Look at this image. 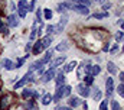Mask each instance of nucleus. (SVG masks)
I'll list each match as a JSON object with an SVG mask.
<instances>
[{
	"instance_id": "obj_35",
	"label": "nucleus",
	"mask_w": 124,
	"mask_h": 110,
	"mask_svg": "<svg viewBox=\"0 0 124 110\" xmlns=\"http://www.w3.org/2000/svg\"><path fill=\"white\" fill-rule=\"evenodd\" d=\"M111 109L113 110H121V107H120V104H118L117 101L113 100V101H111Z\"/></svg>"
},
{
	"instance_id": "obj_7",
	"label": "nucleus",
	"mask_w": 124,
	"mask_h": 110,
	"mask_svg": "<svg viewBox=\"0 0 124 110\" xmlns=\"http://www.w3.org/2000/svg\"><path fill=\"white\" fill-rule=\"evenodd\" d=\"M66 22H68V16H62L61 18V20H59V23L55 26V32L54 33H59V32H62L63 30V28H65V25H66Z\"/></svg>"
},
{
	"instance_id": "obj_22",
	"label": "nucleus",
	"mask_w": 124,
	"mask_h": 110,
	"mask_svg": "<svg viewBox=\"0 0 124 110\" xmlns=\"http://www.w3.org/2000/svg\"><path fill=\"white\" fill-rule=\"evenodd\" d=\"M0 33H3L4 36H6V35H9V28L1 22V19H0Z\"/></svg>"
},
{
	"instance_id": "obj_24",
	"label": "nucleus",
	"mask_w": 124,
	"mask_h": 110,
	"mask_svg": "<svg viewBox=\"0 0 124 110\" xmlns=\"http://www.w3.org/2000/svg\"><path fill=\"white\" fill-rule=\"evenodd\" d=\"M68 48H69V44H68L66 41H63V42H61V44H59V45L56 46V49H58V51H66Z\"/></svg>"
},
{
	"instance_id": "obj_26",
	"label": "nucleus",
	"mask_w": 124,
	"mask_h": 110,
	"mask_svg": "<svg viewBox=\"0 0 124 110\" xmlns=\"http://www.w3.org/2000/svg\"><path fill=\"white\" fill-rule=\"evenodd\" d=\"M107 16H108L107 12H104V13H94L93 15L94 19H104V18H107Z\"/></svg>"
},
{
	"instance_id": "obj_33",
	"label": "nucleus",
	"mask_w": 124,
	"mask_h": 110,
	"mask_svg": "<svg viewBox=\"0 0 124 110\" xmlns=\"http://www.w3.org/2000/svg\"><path fill=\"white\" fill-rule=\"evenodd\" d=\"M121 39H124V32L120 30V32H117V33H116V41H117V42H120Z\"/></svg>"
},
{
	"instance_id": "obj_4",
	"label": "nucleus",
	"mask_w": 124,
	"mask_h": 110,
	"mask_svg": "<svg viewBox=\"0 0 124 110\" xmlns=\"http://www.w3.org/2000/svg\"><path fill=\"white\" fill-rule=\"evenodd\" d=\"M77 91H78V94L82 96V97H88V96H90V87L85 85V84H78V85H77Z\"/></svg>"
},
{
	"instance_id": "obj_25",
	"label": "nucleus",
	"mask_w": 124,
	"mask_h": 110,
	"mask_svg": "<svg viewBox=\"0 0 124 110\" xmlns=\"http://www.w3.org/2000/svg\"><path fill=\"white\" fill-rule=\"evenodd\" d=\"M52 54H54V51H52V49H49V51L46 52V55H45V56H43V58L40 59V61H42V64H45V62H48V61H49V59L52 58Z\"/></svg>"
},
{
	"instance_id": "obj_37",
	"label": "nucleus",
	"mask_w": 124,
	"mask_h": 110,
	"mask_svg": "<svg viewBox=\"0 0 124 110\" xmlns=\"http://www.w3.org/2000/svg\"><path fill=\"white\" fill-rule=\"evenodd\" d=\"M94 100L97 101V100H101V91H98V88L95 90V93H94Z\"/></svg>"
},
{
	"instance_id": "obj_1",
	"label": "nucleus",
	"mask_w": 124,
	"mask_h": 110,
	"mask_svg": "<svg viewBox=\"0 0 124 110\" xmlns=\"http://www.w3.org/2000/svg\"><path fill=\"white\" fill-rule=\"evenodd\" d=\"M28 1L26 0H19V3H17V6H16V10H17V16L19 18H25L26 16V13H28Z\"/></svg>"
},
{
	"instance_id": "obj_45",
	"label": "nucleus",
	"mask_w": 124,
	"mask_h": 110,
	"mask_svg": "<svg viewBox=\"0 0 124 110\" xmlns=\"http://www.w3.org/2000/svg\"><path fill=\"white\" fill-rule=\"evenodd\" d=\"M120 81L121 84H124V73H120Z\"/></svg>"
},
{
	"instance_id": "obj_19",
	"label": "nucleus",
	"mask_w": 124,
	"mask_h": 110,
	"mask_svg": "<svg viewBox=\"0 0 124 110\" xmlns=\"http://www.w3.org/2000/svg\"><path fill=\"white\" fill-rule=\"evenodd\" d=\"M75 67H77V62H75V61H72V62H69V64L63 68V73H71V71H74V70H75Z\"/></svg>"
},
{
	"instance_id": "obj_18",
	"label": "nucleus",
	"mask_w": 124,
	"mask_h": 110,
	"mask_svg": "<svg viewBox=\"0 0 124 110\" xmlns=\"http://www.w3.org/2000/svg\"><path fill=\"white\" fill-rule=\"evenodd\" d=\"M25 109H26V110H36L35 101H33L32 99H28V101L25 103Z\"/></svg>"
},
{
	"instance_id": "obj_6",
	"label": "nucleus",
	"mask_w": 124,
	"mask_h": 110,
	"mask_svg": "<svg viewBox=\"0 0 124 110\" xmlns=\"http://www.w3.org/2000/svg\"><path fill=\"white\" fill-rule=\"evenodd\" d=\"M52 78H55V70H52V68H49L46 73H43V74H42V81H43V82L51 81Z\"/></svg>"
},
{
	"instance_id": "obj_41",
	"label": "nucleus",
	"mask_w": 124,
	"mask_h": 110,
	"mask_svg": "<svg viewBox=\"0 0 124 110\" xmlns=\"http://www.w3.org/2000/svg\"><path fill=\"white\" fill-rule=\"evenodd\" d=\"M36 35H38V30H36V29H32V32H31V41H33V39L36 38Z\"/></svg>"
},
{
	"instance_id": "obj_23",
	"label": "nucleus",
	"mask_w": 124,
	"mask_h": 110,
	"mask_svg": "<svg viewBox=\"0 0 124 110\" xmlns=\"http://www.w3.org/2000/svg\"><path fill=\"white\" fill-rule=\"evenodd\" d=\"M107 70L110 71V74H116V73H117V68H116L114 62H111V61H110V62L107 64Z\"/></svg>"
},
{
	"instance_id": "obj_32",
	"label": "nucleus",
	"mask_w": 124,
	"mask_h": 110,
	"mask_svg": "<svg viewBox=\"0 0 124 110\" xmlns=\"http://www.w3.org/2000/svg\"><path fill=\"white\" fill-rule=\"evenodd\" d=\"M117 93L120 94V97H124V84H120L117 87Z\"/></svg>"
},
{
	"instance_id": "obj_27",
	"label": "nucleus",
	"mask_w": 124,
	"mask_h": 110,
	"mask_svg": "<svg viewBox=\"0 0 124 110\" xmlns=\"http://www.w3.org/2000/svg\"><path fill=\"white\" fill-rule=\"evenodd\" d=\"M93 82H94V75H91V74L85 75V85H91Z\"/></svg>"
},
{
	"instance_id": "obj_5",
	"label": "nucleus",
	"mask_w": 124,
	"mask_h": 110,
	"mask_svg": "<svg viewBox=\"0 0 124 110\" xmlns=\"http://www.w3.org/2000/svg\"><path fill=\"white\" fill-rule=\"evenodd\" d=\"M105 90H107V97H111L113 91H114V80L111 77H108L105 80Z\"/></svg>"
},
{
	"instance_id": "obj_8",
	"label": "nucleus",
	"mask_w": 124,
	"mask_h": 110,
	"mask_svg": "<svg viewBox=\"0 0 124 110\" xmlns=\"http://www.w3.org/2000/svg\"><path fill=\"white\" fill-rule=\"evenodd\" d=\"M32 49H33V54H35V55L40 54V52L45 49V48H43V45H42V41H40V39H38V41L32 45Z\"/></svg>"
},
{
	"instance_id": "obj_9",
	"label": "nucleus",
	"mask_w": 124,
	"mask_h": 110,
	"mask_svg": "<svg viewBox=\"0 0 124 110\" xmlns=\"http://www.w3.org/2000/svg\"><path fill=\"white\" fill-rule=\"evenodd\" d=\"M7 25H9V26H12V28L19 26V16H16L15 13H13V15H10V16L7 18Z\"/></svg>"
},
{
	"instance_id": "obj_2",
	"label": "nucleus",
	"mask_w": 124,
	"mask_h": 110,
	"mask_svg": "<svg viewBox=\"0 0 124 110\" xmlns=\"http://www.w3.org/2000/svg\"><path fill=\"white\" fill-rule=\"evenodd\" d=\"M29 81H35V80H33V73H29V71H28V73L23 75V78H20V80H19L17 82H15L13 88H15V90H17V88L23 87L26 82H29Z\"/></svg>"
},
{
	"instance_id": "obj_11",
	"label": "nucleus",
	"mask_w": 124,
	"mask_h": 110,
	"mask_svg": "<svg viewBox=\"0 0 124 110\" xmlns=\"http://www.w3.org/2000/svg\"><path fill=\"white\" fill-rule=\"evenodd\" d=\"M65 62V56H59V58H56V59H54V61H51L49 62V68H52V70H55L56 67H59L61 64Z\"/></svg>"
},
{
	"instance_id": "obj_43",
	"label": "nucleus",
	"mask_w": 124,
	"mask_h": 110,
	"mask_svg": "<svg viewBox=\"0 0 124 110\" xmlns=\"http://www.w3.org/2000/svg\"><path fill=\"white\" fill-rule=\"evenodd\" d=\"M9 7H10V10H16V4H15L13 1H12V3L9 4Z\"/></svg>"
},
{
	"instance_id": "obj_30",
	"label": "nucleus",
	"mask_w": 124,
	"mask_h": 110,
	"mask_svg": "<svg viewBox=\"0 0 124 110\" xmlns=\"http://www.w3.org/2000/svg\"><path fill=\"white\" fill-rule=\"evenodd\" d=\"M36 22H42V9L38 7L36 10Z\"/></svg>"
},
{
	"instance_id": "obj_3",
	"label": "nucleus",
	"mask_w": 124,
	"mask_h": 110,
	"mask_svg": "<svg viewBox=\"0 0 124 110\" xmlns=\"http://www.w3.org/2000/svg\"><path fill=\"white\" fill-rule=\"evenodd\" d=\"M72 3V1H71ZM74 12H77V13H79V15H84V16H87L88 13H90V9L88 7H85V6H81V4H75V3H72V7H71Z\"/></svg>"
},
{
	"instance_id": "obj_12",
	"label": "nucleus",
	"mask_w": 124,
	"mask_h": 110,
	"mask_svg": "<svg viewBox=\"0 0 124 110\" xmlns=\"http://www.w3.org/2000/svg\"><path fill=\"white\" fill-rule=\"evenodd\" d=\"M3 68L6 70V71H12V70H15V64L9 59V58H6V59H3Z\"/></svg>"
},
{
	"instance_id": "obj_38",
	"label": "nucleus",
	"mask_w": 124,
	"mask_h": 110,
	"mask_svg": "<svg viewBox=\"0 0 124 110\" xmlns=\"http://www.w3.org/2000/svg\"><path fill=\"white\" fill-rule=\"evenodd\" d=\"M55 32V26H52V25H48L46 26V33L48 35H51V33H54Z\"/></svg>"
},
{
	"instance_id": "obj_44",
	"label": "nucleus",
	"mask_w": 124,
	"mask_h": 110,
	"mask_svg": "<svg viewBox=\"0 0 124 110\" xmlns=\"http://www.w3.org/2000/svg\"><path fill=\"white\" fill-rule=\"evenodd\" d=\"M58 110H74L72 107H65V106H62V107H58Z\"/></svg>"
},
{
	"instance_id": "obj_14",
	"label": "nucleus",
	"mask_w": 124,
	"mask_h": 110,
	"mask_svg": "<svg viewBox=\"0 0 124 110\" xmlns=\"http://www.w3.org/2000/svg\"><path fill=\"white\" fill-rule=\"evenodd\" d=\"M62 97H63V85L56 87V93H55V96H54V100H55V101H59Z\"/></svg>"
},
{
	"instance_id": "obj_31",
	"label": "nucleus",
	"mask_w": 124,
	"mask_h": 110,
	"mask_svg": "<svg viewBox=\"0 0 124 110\" xmlns=\"http://www.w3.org/2000/svg\"><path fill=\"white\" fill-rule=\"evenodd\" d=\"M71 90H72V88H71L69 85H63V97H68V96L71 94Z\"/></svg>"
},
{
	"instance_id": "obj_16",
	"label": "nucleus",
	"mask_w": 124,
	"mask_h": 110,
	"mask_svg": "<svg viewBox=\"0 0 124 110\" xmlns=\"http://www.w3.org/2000/svg\"><path fill=\"white\" fill-rule=\"evenodd\" d=\"M33 94H35V91H33V90H31V88H25V90L22 91V97H23L25 100H28V99L33 97Z\"/></svg>"
},
{
	"instance_id": "obj_39",
	"label": "nucleus",
	"mask_w": 124,
	"mask_h": 110,
	"mask_svg": "<svg viewBox=\"0 0 124 110\" xmlns=\"http://www.w3.org/2000/svg\"><path fill=\"white\" fill-rule=\"evenodd\" d=\"M100 110H108V103H107V101H101Z\"/></svg>"
},
{
	"instance_id": "obj_34",
	"label": "nucleus",
	"mask_w": 124,
	"mask_h": 110,
	"mask_svg": "<svg viewBox=\"0 0 124 110\" xmlns=\"http://www.w3.org/2000/svg\"><path fill=\"white\" fill-rule=\"evenodd\" d=\"M35 6H36V0H32L28 6V12H33L35 10Z\"/></svg>"
},
{
	"instance_id": "obj_17",
	"label": "nucleus",
	"mask_w": 124,
	"mask_h": 110,
	"mask_svg": "<svg viewBox=\"0 0 124 110\" xmlns=\"http://www.w3.org/2000/svg\"><path fill=\"white\" fill-rule=\"evenodd\" d=\"M52 100H54V96H51L49 93H46V94L42 97V104H43V106H48V104H51Z\"/></svg>"
},
{
	"instance_id": "obj_46",
	"label": "nucleus",
	"mask_w": 124,
	"mask_h": 110,
	"mask_svg": "<svg viewBox=\"0 0 124 110\" xmlns=\"http://www.w3.org/2000/svg\"><path fill=\"white\" fill-rule=\"evenodd\" d=\"M116 51H117V45H114V46H113V49H111V52H116Z\"/></svg>"
},
{
	"instance_id": "obj_13",
	"label": "nucleus",
	"mask_w": 124,
	"mask_h": 110,
	"mask_svg": "<svg viewBox=\"0 0 124 110\" xmlns=\"http://www.w3.org/2000/svg\"><path fill=\"white\" fill-rule=\"evenodd\" d=\"M55 82H56V87L63 85V82H65V73L59 71V73H58V75H56V78H55Z\"/></svg>"
},
{
	"instance_id": "obj_20",
	"label": "nucleus",
	"mask_w": 124,
	"mask_h": 110,
	"mask_svg": "<svg viewBox=\"0 0 124 110\" xmlns=\"http://www.w3.org/2000/svg\"><path fill=\"white\" fill-rule=\"evenodd\" d=\"M69 107H77L79 104V99L78 97H69Z\"/></svg>"
},
{
	"instance_id": "obj_21",
	"label": "nucleus",
	"mask_w": 124,
	"mask_h": 110,
	"mask_svg": "<svg viewBox=\"0 0 124 110\" xmlns=\"http://www.w3.org/2000/svg\"><path fill=\"white\" fill-rule=\"evenodd\" d=\"M72 3H75V4H81V6H85V7H88L90 4H91V0H71Z\"/></svg>"
},
{
	"instance_id": "obj_42",
	"label": "nucleus",
	"mask_w": 124,
	"mask_h": 110,
	"mask_svg": "<svg viewBox=\"0 0 124 110\" xmlns=\"http://www.w3.org/2000/svg\"><path fill=\"white\" fill-rule=\"evenodd\" d=\"M110 7H111V4H110V3H104V4H102V9H104V10L110 9Z\"/></svg>"
},
{
	"instance_id": "obj_15",
	"label": "nucleus",
	"mask_w": 124,
	"mask_h": 110,
	"mask_svg": "<svg viewBox=\"0 0 124 110\" xmlns=\"http://www.w3.org/2000/svg\"><path fill=\"white\" fill-rule=\"evenodd\" d=\"M40 41H42L43 48H49V46H51V44H52V35H46V36H45V38H42Z\"/></svg>"
},
{
	"instance_id": "obj_47",
	"label": "nucleus",
	"mask_w": 124,
	"mask_h": 110,
	"mask_svg": "<svg viewBox=\"0 0 124 110\" xmlns=\"http://www.w3.org/2000/svg\"><path fill=\"white\" fill-rule=\"evenodd\" d=\"M121 28H123V29H124V22H121Z\"/></svg>"
},
{
	"instance_id": "obj_40",
	"label": "nucleus",
	"mask_w": 124,
	"mask_h": 110,
	"mask_svg": "<svg viewBox=\"0 0 124 110\" xmlns=\"http://www.w3.org/2000/svg\"><path fill=\"white\" fill-rule=\"evenodd\" d=\"M32 45H33L32 42H28V44H26V46H25V51H26V54H29V51L32 49Z\"/></svg>"
},
{
	"instance_id": "obj_29",
	"label": "nucleus",
	"mask_w": 124,
	"mask_h": 110,
	"mask_svg": "<svg viewBox=\"0 0 124 110\" xmlns=\"http://www.w3.org/2000/svg\"><path fill=\"white\" fill-rule=\"evenodd\" d=\"M100 71H101L100 65H94V67H91V75H97V74H100Z\"/></svg>"
},
{
	"instance_id": "obj_10",
	"label": "nucleus",
	"mask_w": 124,
	"mask_h": 110,
	"mask_svg": "<svg viewBox=\"0 0 124 110\" xmlns=\"http://www.w3.org/2000/svg\"><path fill=\"white\" fill-rule=\"evenodd\" d=\"M9 100H10V96L9 94L1 96V99H0V110H6L9 107Z\"/></svg>"
},
{
	"instance_id": "obj_28",
	"label": "nucleus",
	"mask_w": 124,
	"mask_h": 110,
	"mask_svg": "<svg viewBox=\"0 0 124 110\" xmlns=\"http://www.w3.org/2000/svg\"><path fill=\"white\" fill-rule=\"evenodd\" d=\"M43 15H45V19H46V20H51V19H52V15H54V13H52V12H51L49 9H45V10H43Z\"/></svg>"
},
{
	"instance_id": "obj_36",
	"label": "nucleus",
	"mask_w": 124,
	"mask_h": 110,
	"mask_svg": "<svg viewBox=\"0 0 124 110\" xmlns=\"http://www.w3.org/2000/svg\"><path fill=\"white\" fill-rule=\"evenodd\" d=\"M23 62H25V59H23V58H19V59H17V62L15 64V68H20V67L23 65Z\"/></svg>"
}]
</instances>
